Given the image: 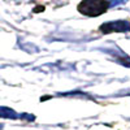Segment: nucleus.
Listing matches in <instances>:
<instances>
[{
	"label": "nucleus",
	"instance_id": "nucleus-2",
	"mask_svg": "<svg viewBox=\"0 0 130 130\" xmlns=\"http://www.w3.org/2000/svg\"><path fill=\"white\" fill-rule=\"evenodd\" d=\"M100 31L104 34L109 32H126L130 31V22L129 21H113V22H105L100 26Z\"/></svg>",
	"mask_w": 130,
	"mask_h": 130
},
{
	"label": "nucleus",
	"instance_id": "nucleus-4",
	"mask_svg": "<svg viewBox=\"0 0 130 130\" xmlns=\"http://www.w3.org/2000/svg\"><path fill=\"white\" fill-rule=\"evenodd\" d=\"M124 2H126V0H111V2H109V7H115V5L121 4Z\"/></svg>",
	"mask_w": 130,
	"mask_h": 130
},
{
	"label": "nucleus",
	"instance_id": "nucleus-1",
	"mask_svg": "<svg viewBox=\"0 0 130 130\" xmlns=\"http://www.w3.org/2000/svg\"><path fill=\"white\" fill-rule=\"evenodd\" d=\"M108 8H109V2L107 0H82L78 5L79 13L91 17L103 14Z\"/></svg>",
	"mask_w": 130,
	"mask_h": 130
},
{
	"label": "nucleus",
	"instance_id": "nucleus-3",
	"mask_svg": "<svg viewBox=\"0 0 130 130\" xmlns=\"http://www.w3.org/2000/svg\"><path fill=\"white\" fill-rule=\"evenodd\" d=\"M0 117H5V118H17L18 115L10 109L8 107H0Z\"/></svg>",
	"mask_w": 130,
	"mask_h": 130
}]
</instances>
